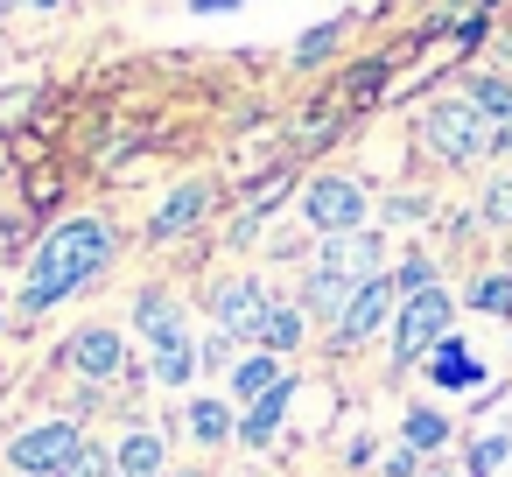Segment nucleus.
<instances>
[{
	"label": "nucleus",
	"mask_w": 512,
	"mask_h": 477,
	"mask_svg": "<svg viewBox=\"0 0 512 477\" xmlns=\"http://www.w3.org/2000/svg\"><path fill=\"white\" fill-rule=\"evenodd\" d=\"M106 260H113V225H99V218H71V225H57V232L43 239L29 281H22V309L36 316V309L64 302V295H71L78 281H92Z\"/></svg>",
	"instance_id": "1"
},
{
	"label": "nucleus",
	"mask_w": 512,
	"mask_h": 477,
	"mask_svg": "<svg viewBox=\"0 0 512 477\" xmlns=\"http://www.w3.org/2000/svg\"><path fill=\"white\" fill-rule=\"evenodd\" d=\"M421 134H428V148H435L442 162H477V155L498 148V127H491L470 99H442V106H428Z\"/></svg>",
	"instance_id": "2"
},
{
	"label": "nucleus",
	"mask_w": 512,
	"mask_h": 477,
	"mask_svg": "<svg viewBox=\"0 0 512 477\" xmlns=\"http://www.w3.org/2000/svg\"><path fill=\"white\" fill-rule=\"evenodd\" d=\"M85 456V428L78 421H36L8 442V463L29 470V477H64L71 463Z\"/></svg>",
	"instance_id": "3"
},
{
	"label": "nucleus",
	"mask_w": 512,
	"mask_h": 477,
	"mask_svg": "<svg viewBox=\"0 0 512 477\" xmlns=\"http://www.w3.org/2000/svg\"><path fill=\"white\" fill-rule=\"evenodd\" d=\"M449 316H456V302H449L442 288H421V295H407V302H400V316H393V358H400V365L428 358V351L449 337Z\"/></svg>",
	"instance_id": "4"
},
{
	"label": "nucleus",
	"mask_w": 512,
	"mask_h": 477,
	"mask_svg": "<svg viewBox=\"0 0 512 477\" xmlns=\"http://www.w3.org/2000/svg\"><path fill=\"white\" fill-rule=\"evenodd\" d=\"M302 218H309L323 239H344V232L365 225V190H358L351 176H316V183L302 190Z\"/></svg>",
	"instance_id": "5"
},
{
	"label": "nucleus",
	"mask_w": 512,
	"mask_h": 477,
	"mask_svg": "<svg viewBox=\"0 0 512 477\" xmlns=\"http://www.w3.org/2000/svg\"><path fill=\"white\" fill-rule=\"evenodd\" d=\"M211 316H218V337H253L260 316H267L260 281H218L211 288Z\"/></svg>",
	"instance_id": "6"
},
{
	"label": "nucleus",
	"mask_w": 512,
	"mask_h": 477,
	"mask_svg": "<svg viewBox=\"0 0 512 477\" xmlns=\"http://www.w3.org/2000/svg\"><path fill=\"white\" fill-rule=\"evenodd\" d=\"M64 365H71L78 379H92V386H99V379H113V372H127L120 330H99V323H92V330H78V337L64 344Z\"/></svg>",
	"instance_id": "7"
},
{
	"label": "nucleus",
	"mask_w": 512,
	"mask_h": 477,
	"mask_svg": "<svg viewBox=\"0 0 512 477\" xmlns=\"http://www.w3.org/2000/svg\"><path fill=\"white\" fill-rule=\"evenodd\" d=\"M316 267L337 274V281H351V288H365V281H379V239H372V232H344V239L323 246Z\"/></svg>",
	"instance_id": "8"
},
{
	"label": "nucleus",
	"mask_w": 512,
	"mask_h": 477,
	"mask_svg": "<svg viewBox=\"0 0 512 477\" xmlns=\"http://www.w3.org/2000/svg\"><path fill=\"white\" fill-rule=\"evenodd\" d=\"M393 302H400V288H393L386 274H379V281H365V288L351 295V309L337 316V337H344V344H365V337L393 316Z\"/></svg>",
	"instance_id": "9"
},
{
	"label": "nucleus",
	"mask_w": 512,
	"mask_h": 477,
	"mask_svg": "<svg viewBox=\"0 0 512 477\" xmlns=\"http://www.w3.org/2000/svg\"><path fill=\"white\" fill-rule=\"evenodd\" d=\"M204 211H211V183H183V190L148 218V239H176V232H190Z\"/></svg>",
	"instance_id": "10"
},
{
	"label": "nucleus",
	"mask_w": 512,
	"mask_h": 477,
	"mask_svg": "<svg viewBox=\"0 0 512 477\" xmlns=\"http://www.w3.org/2000/svg\"><path fill=\"white\" fill-rule=\"evenodd\" d=\"M428 379H435V386H449V393H470V386H484V365H477L463 344H449V337H442V344L428 351Z\"/></svg>",
	"instance_id": "11"
},
{
	"label": "nucleus",
	"mask_w": 512,
	"mask_h": 477,
	"mask_svg": "<svg viewBox=\"0 0 512 477\" xmlns=\"http://www.w3.org/2000/svg\"><path fill=\"white\" fill-rule=\"evenodd\" d=\"M141 330H148V344H155V351H176V344H190V330H183V309H176L169 295H141Z\"/></svg>",
	"instance_id": "12"
},
{
	"label": "nucleus",
	"mask_w": 512,
	"mask_h": 477,
	"mask_svg": "<svg viewBox=\"0 0 512 477\" xmlns=\"http://www.w3.org/2000/svg\"><path fill=\"white\" fill-rule=\"evenodd\" d=\"M288 393H295V386L281 379V386H274V393H260V400H253V414L239 421V435H246L253 449H267V442H274V428H281V414H288Z\"/></svg>",
	"instance_id": "13"
},
{
	"label": "nucleus",
	"mask_w": 512,
	"mask_h": 477,
	"mask_svg": "<svg viewBox=\"0 0 512 477\" xmlns=\"http://www.w3.org/2000/svg\"><path fill=\"white\" fill-rule=\"evenodd\" d=\"M288 372H281V358L274 351H253V358H239L232 365V393H246V400H260V393H274Z\"/></svg>",
	"instance_id": "14"
},
{
	"label": "nucleus",
	"mask_w": 512,
	"mask_h": 477,
	"mask_svg": "<svg viewBox=\"0 0 512 477\" xmlns=\"http://www.w3.org/2000/svg\"><path fill=\"white\" fill-rule=\"evenodd\" d=\"M113 463H120V477H162V435L155 428H134Z\"/></svg>",
	"instance_id": "15"
},
{
	"label": "nucleus",
	"mask_w": 512,
	"mask_h": 477,
	"mask_svg": "<svg viewBox=\"0 0 512 477\" xmlns=\"http://www.w3.org/2000/svg\"><path fill=\"white\" fill-rule=\"evenodd\" d=\"M253 337H260V344H267L274 358H281V351H295V344H302V309H267Z\"/></svg>",
	"instance_id": "16"
},
{
	"label": "nucleus",
	"mask_w": 512,
	"mask_h": 477,
	"mask_svg": "<svg viewBox=\"0 0 512 477\" xmlns=\"http://www.w3.org/2000/svg\"><path fill=\"white\" fill-rule=\"evenodd\" d=\"M351 295H358L351 281H337V274H323V267L309 274V309H316V316H344V309H351Z\"/></svg>",
	"instance_id": "17"
},
{
	"label": "nucleus",
	"mask_w": 512,
	"mask_h": 477,
	"mask_svg": "<svg viewBox=\"0 0 512 477\" xmlns=\"http://www.w3.org/2000/svg\"><path fill=\"white\" fill-rule=\"evenodd\" d=\"M470 106H477L491 127H512V85H505V78H477V85H470Z\"/></svg>",
	"instance_id": "18"
},
{
	"label": "nucleus",
	"mask_w": 512,
	"mask_h": 477,
	"mask_svg": "<svg viewBox=\"0 0 512 477\" xmlns=\"http://www.w3.org/2000/svg\"><path fill=\"white\" fill-rule=\"evenodd\" d=\"M190 435H197V442H225V435H232L225 400H197V407H190Z\"/></svg>",
	"instance_id": "19"
},
{
	"label": "nucleus",
	"mask_w": 512,
	"mask_h": 477,
	"mask_svg": "<svg viewBox=\"0 0 512 477\" xmlns=\"http://www.w3.org/2000/svg\"><path fill=\"white\" fill-rule=\"evenodd\" d=\"M442 442H449V421L428 414V407H414L407 414V449H442Z\"/></svg>",
	"instance_id": "20"
},
{
	"label": "nucleus",
	"mask_w": 512,
	"mask_h": 477,
	"mask_svg": "<svg viewBox=\"0 0 512 477\" xmlns=\"http://www.w3.org/2000/svg\"><path fill=\"white\" fill-rule=\"evenodd\" d=\"M190 365H197V344H176V351H155V379H162V386H183V379H190Z\"/></svg>",
	"instance_id": "21"
},
{
	"label": "nucleus",
	"mask_w": 512,
	"mask_h": 477,
	"mask_svg": "<svg viewBox=\"0 0 512 477\" xmlns=\"http://www.w3.org/2000/svg\"><path fill=\"white\" fill-rule=\"evenodd\" d=\"M337 50V22H323V29H309L302 43H295V64H323Z\"/></svg>",
	"instance_id": "22"
},
{
	"label": "nucleus",
	"mask_w": 512,
	"mask_h": 477,
	"mask_svg": "<svg viewBox=\"0 0 512 477\" xmlns=\"http://www.w3.org/2000/svg\"><path fill=\"white\" fill-rule=\"evenodd\" d=\"M477 309H491V316H512V274H491V281H477Z\"/></svg>",
	"instance_id": "23"
},
{
	"label": "nucleus",
	"mask_w": 512,
	"mask_h": 477,
	"mask_svg": "<svg viewBox=\"0 0 512 477\" xmlns=\"http://www.w3.org/2000/svg\"><path fill=\"white\" fill-rule=\"evenodd\" d=\"M505 449H512V442H505V435H484V442H477V449H470V477H491V470H498V463H505Z\"/></svg>",
	"instance_id": "24"
},
{
	"label": "nucleus",
	"mask_w": 512,
	"mask_h": 477,
	"mask_svg": "<svg viewBox=\"0 0 512 477\" xmlns=\"http://www.w3.org/2000/svg\"><path fill=\"white\" fill-rule=\"evenodd\" d=\"M484 218H491V225H512V176H498V183L484 190Z\"/></svg>",
	"instance_id": "25"
},
{
	"label": "nucleus",
	"mask_w": 512,
	"mask_h": 477,
	"mask_svg": "<svg viewBox=\"0 0 512 477\" xmlns=\"http://www.w3.org/2000/svg\"><path fill=\"white\" fill-rule=\"evenodd\" d=\"M393 288H400V295H421V288H435V267H428V260H407V267L393 274Z\"/></svg>",
	"instance_id": "26"
},
{
	"label": "nucleus",
	"mask_w": 512,
	"mask_h": 477,
	"mask_svg": "<svg viewBox=\"0 0 512 477\" xmlns=\"http://www.w3.org/2000/svg\"><path fill=\"white\" fill-rule=\"evenodd\" d=\"M113 470H120V463H113L106 449H85V456H78V463H71L64 477H113Z\"/></svg>",
	"instance_id": "27"
},
{
	"label": "nucleus",
	"mask_w": 512,
	"mask_h": 477,
	"mask_svg": "<svg viewBox=\"0 0 512 477\" xmlns=\"http://www.w3.org/2000/svg\"><path fill=\"white\" fill-rule=\"evenodd\" d=\"M414 456H421V449H393V456H386V477H414Z\"/></svg>",
	"instance_id": "28"
},
{
	"label": "nucleus",
	"mask_w": 512,
	"mask_h": 477,
	"mask_svg": "<svg viewBox=\"0 0 512 477\" xmlns=\"http://www.w3.org/2000/svg\"><path fill=\"white\" fill-rule=\"evenodd\" d=\"M197 15H225V8H239V0H190Z\"/></svg>",
	"instance_id": "29"
},
{
	"label": "nucleus",
	"mask_w": 512,
	"mask_h": 477,
	"mask_svg": "<svg viewBox=\"0 0 512 477\" xmlns=\"http://www.w3.org/2000/svg\"><path fill=\"white\" fill-rule=\"evenodd\" d=\"M0 8H43V15H50V8H57V0H0Z\"/></svg>",
	"instance_id": "30"
},
{
	"label": "nucleus",
	"mask_w": 512,
	"mask_h": 477,
	"mask_svg": "<svg viewBox=\"0 0 512 477\" xmlns=\"http://www.w3.org/2000/svg\"><path fill=\"white\" fill-rule=\"evenodd\" d=\"M505 50H512V36H505Z\"/></svg>",
	"instance_id": "31"
},
{
	"label": "nucleus",
	"mask_w": 512,
	"mask_h": 477,
	"mask_svg": "<svg viewBox=\"0 0 512 477\" xmlns=\"http://www.w3.org/2000/svg\"><path fill=\"white\" fill-rule=\"evenodd\" d=\"M435 477H449V470H435Z\"/></svg>",
	"instance_id": "32"
},
{
	"label": "nucleus",
	"mask_w": 512,
	"mask_h": 477,
	"mask_svg": "<svg viewBox=\"0 0 512 477\" xmlns=\"http://www.w3.org/2000/svg\"><path fill=\"white\" fill-rule=\"evenodd\" d=\"M0 50H8V43H0Z\"/></svg>",
	"instance_id": "33"
}]
</instances>
